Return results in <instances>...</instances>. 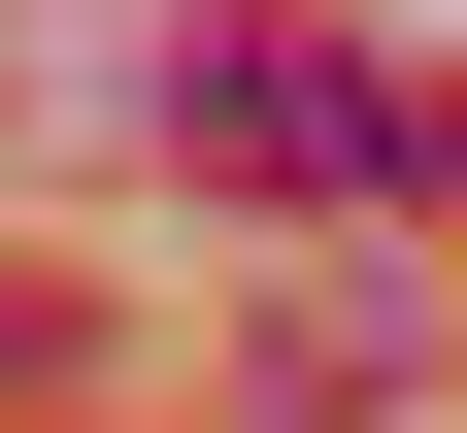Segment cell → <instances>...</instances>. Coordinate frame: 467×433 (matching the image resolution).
Masks as SVG:
<instances>
[{
    "label": "cell",
    "mask_w": 467,
    "mask_h": 433,
    "mask_svg": "<svg viewBox=\"0 0 467 433\" xmlns=\"http://www.w3.org/2000/svg\"><path fill=\"white\" fill-rule=\"evenodd\" d=\"M167 134H201L234 201H434V167H467V100L334 67V34H167Z\"/></svg>",
    "instance_id": "1"
}]
</instances>
